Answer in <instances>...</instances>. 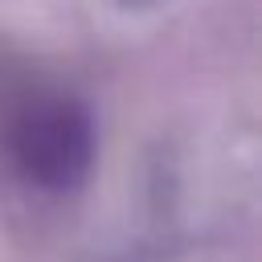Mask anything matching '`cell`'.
<instances>
[{
	"mask_svg": "<svg viewBox=\"0 0 262 262\" xmlns=\"http://www.w3.org/2000/svg\"><path fill=\"white\" fill-rule=\"evenodd\" d=\"M0 147L12 168L49 192L78 188L94 164L90 111L45 78L0 82Z\"/></svg>",
	"mask_w": 262,
	"mask_h": 262,
	"instance_id": "1",
	"label": "cell"
}]
</instances>
